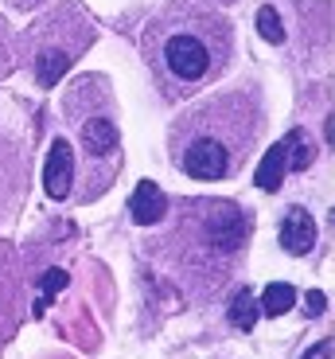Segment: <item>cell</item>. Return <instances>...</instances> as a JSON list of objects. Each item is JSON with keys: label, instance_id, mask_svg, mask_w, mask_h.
I'll list each match as a JSON object with an SVG mask.
<instances>
[{"label": "cell", "instance_id": "6da1fadb", "mask_svg": "<svg viewBox=\"0 0 335 359\" xmlns=\"http://www.w3.org/2000/svg\"><path fill=\"white\" fill-rule=\"evenodd\" d=\"M164 231L145 243V258L160 266L172 285H180L195 305H211L242 269L254 215L234 199H180L160 219Z\"/></svg>", "mask_w": 335, "mask_h": 359}, {"label": "cell", "instance_id": "7a4b0ae2", "mask_svg": "<svg viewBox=\"0 0 335 359\" xmlns=\"http://www.w3.org/2000/svg\"><path fill=\"white\" fill-rule=\"evenodd\" d=\"M141 55L168 102H183L215 86L234 59V27L199 0H172L145 24Z\"/></svg>", "mask_w": 335, "mask_h": 359}, {"label": "cell", "instance_id": "3957f363", "mask_svg": "<svg viewBox=\"0 0 335 359\" xmlns=\"http://www.w3.org/2000/svg\"><path fill=\"white\" fill-rule=\"evenodd\" d=\"M265 133V106L254 86L211 94L176 117L168 129V156L187 180L218 184L250 164Z\"/></svg>", "mask_w": 335, "mask_h": 359}, {"label": "cell", "instance_id": "277c9868", "mask_svg": "<svg viewBox=\"0 0 335 359\" xmlns=\"http://www.w3.org/2000/svg\"><path fill=\"white\" fill-rule=\"evenodd\" d=\"M63 121L74 133V203L101 199L121 172L125 149H121V129H117V102L113 90L101 74H82L66 86L63 94Z\"/></svg>", "mask_w": 335, "mask_h": 359}, {"label": "cell", "instance_id": "5b68a950", "mask_svg": "<svg viewBox=\"0 0 335 359\" xmlns=\"http://www.w3.org/2000/svg\"><path fill=\"white\" fill-rule=\"evenodd\" d=\"M94 36H98L94 32V20L78 4H55L51 12H43L39 20L27 24V32L20 36V51H24L36 82L43 90H51L86 55Z\"/></svg>", "mask_w": 335, "mask_h": 359}, {"label": "cell", "instance_id": "8992f818", "mask_svg": "<svg viewBox=\"0 0 335 359\" xmlns=\"http://www.w3.org/2000/svg\"><path fill=\"white\" fill-rule=\"evenodd\" d=\"M312 161H316V144H312V137L304 133V129H289L273 149H265L254 184L262 191H281L285 176H289V172H308Z\"/></svg>", "mask_w": 335, "mask_h": 359}, {"label": "cell", "instance_id": "52a82bcc", "mask_svg": "<svg viewBox=\"0 0 335 359\" xmlns=\"http://www.w3.org/2000/svg\"><path fill=\"white\" fill-rule=\"evenodd\" d=\"M71 188H74V144L66 137H55L43 164V191L63 203V199H71Z\"/></svg>", "mask_w": 335, "mask_h": 359}, {"label": "cell", "instance_id": "ba28073f", "mask_svg": "<svg viewBox=\"0 0 335 359\" xmlns=\"http://www.w3.org/2000/svg\"><path fill=\"white\" fill-rule=\"evenodd\" d=\"M277 238H281V250L292 254V258H304V254L316 250V219H312L308 207L292 203L285 211L281 226H277Z\"/></svg>", "mask_w": 335, "mask_h": 359}, {"label": "cell", "instance_id": "9c48e42d", "mask_svg": "<svg viewBox=\"0 0 335 359\" xmlns=\"http://www.w3.org/2000/svg\"><path fill=\"white\" fill-rule=\"evenodd\" d=\"M168 207H172L168 196L156 188L152 180H141L133 199H129V219H133L136 226H160V219L168 215Z\"/></svg>", "mask_w": 335, "mask_h": 359}, {"label": "cell", "instance_id": "30bf717a", "mask_svg": "<svg viewBox=\"0 0 335 359\" xmlns=\"http://www.w3.org/2000/svg\"><path fill=\"white\" fill-rule=\"evenodd\" d=\"M257 316H262V309H257V297L250 293V289H238V293L230 297V305H227V320L234 324L238 332H254Z\"/></svg>", "mask_w": 335, "mask_h": 359}, {"label": "cell", "instance_id": "8fae6325", "mask_svg": "<svg viewBox=\"0 0 335 359\" xmlns=\"http://www.w3.org/2000/svg\"><path fill=\"white\" fill-rule=\"evenodd\" d=\"M292 305H297V289H292L289 281H273V285H265L262 301H257V309H262L265 316H285Z\"/></svg>", "mask_w": 335, "mask_h": 359}, {"label": "cell", "instance_id": "7c38bea8", "mask_svg": "<svg viewBox=\"0 0 335 359\" xmlns=\"http://www.w3.org/2000/svg\"><path fill=\"white\" fill-rule=\"evenodd\" d=\"M257 32H262V39H265V43H281V39H285V24H281V12H277V8H269V4H265V8L257 12Z\"/></svg>", "mask_w": 335, "mask_h": 359}, {"label": "cell", "instance_id": "4fadbf2b", "mask_svg": "<svg viewBox=\"0 0 335 359\" xmlns=\"http://www.w3.org/2000/svg\"><path fill=\"white\" fill-rule=\"evenodd\" d=\"M12 67H16V59H12V36H8V24L0 20V79L12 74Z\"/></svg>", "mask_w": 335, "mask_h": 359}, {"label": "cell", "instance_id": "5bb4252c", "mask_svg": "<svg viewBox=\"0 0 335 359\" xmlns=\"http://www.w3.org/2000/svg\"><path fill=\"white\" fill-rule=\"evenodd\" d=\"M63 285H66V273H63V269H47V278H43V297H39V309H43L47 301H51V297L59 293ZM39 309H36V313H39Z\"/></svg>", "mask_w": 335, "mask_h": 359}, {"label": "cell", "instance_id": "9a60e30c", "mask_svg": "<svg viewBox=\"0 0 335 359\" xmlns=\"http://www.w3.org/2000/svg\"><path fill=\"white\" fill-rule=\"evenodd\" d=\"M332 351H335L332 336H324V340H316V344H312V348L304 351V355H300V359H332Z\"/></svg>", "mask_w": 335, "mask_h": 359}, {"label": "cell", "instance_id": "2e32d148", "mask_svg": "<svg viewBox=\"0 0 335 359\" xmlns=\"http://www.w3.org/2000/svg\"><path fill=\"white\" fill-rule=\"evenodd\" d=\"M304 301H308V305H304V313H308V316H320V313H324V305H327V297L320 293V289H316V293H308Z\"/></svg>", "mask_w": 335, "mask_h": 359}, {"label": "cell", "instance_id": "e0dca14e", "mask_svg": "<svg viewBox=\"0 0 335 359\" xmlns=\"http://www.w3.org/2000/svg\"><path fill=\"white\" fill-rule=\"evenodd\" d=\"M12 8H36V4H43V0H8Z\"/></svg>", "mask_w": 335, "mask_h": 359}, {"label": "cell", "instance_id": "ac0fdd59", "mask_svg": "<svg viewBox=\"0 0 335 359\" xmlns=\"http://www.w3.org/2000/svg\"><path fill=\"white\" fill-rule=\"evenodd\" d=\"M199 4H234V0H199Z\"/></svg>", "mask_w": 335, "mask_h": 359}]
</instances>
